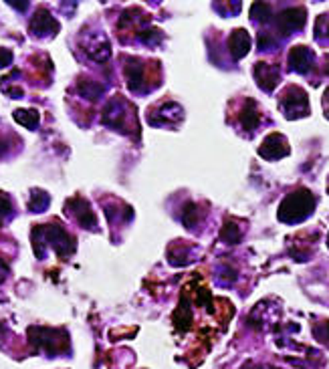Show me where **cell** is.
I'll return each instance as SVG.
<instances>
[{
	"label": "cell",
	"mask_w": 329,
	"mask_h": 369,
	"mask_svg": "<svg viewBox=\"0 0 329 369\" xmlns=\"http://www.w3.org/2000/svg\"><path fill=\"white\" fill-rule=\"evenodd\" d=\"M184 116L182 107L178 103H166L160 109H156L152 116H150V123L154 125H162V123H174V121H180Z\"/></svg>",
	"instance_id": "9a60e30c"
},
{
	"label": "cell",
	"mask_w": 329,
	"mask_h": 369,
	"mask_svg": "<svg viewBox=\"0 0 329 369\" xmlns=\"http://www.w3.org/2000/svg\"><path fill=\"white\" fill-rule=\"evenodd\" d=\"M313 67H315V53L309 46L297 45L289 51V69L299 75H307Z\"/></svg>",
	"instance_id": "ba28073f"
},
{
	"label": "cell",
	"mask_w": 329,
	"mask_h": 369,
	"mask_svg": "<svg viewBox=\"0 0 329 369\" xmlns=\"http://www.w3.org/2000/svg\"><path fill=\"white\" fill-rule=\"evenodd\" d=\"M15 216V202L6 192H0V226Z\"/></svg>",
	"instance_id": "ffe728a7"
},
{
	"label": "cell",
	"mask_w": 329,
	"mask_h": 369,
	"mask_svg": "<svg viewBox=\"0 0 329 369\" xmlns=\"http://www.w3.org/2000/svg\"><path fill=\"white\" fill-rule=\"evenodd\" d=\"M315 210V198L313 194L301 188V190H295L293 194H289L279 206V220L285 224H299L307 220L311 216V212Z\"/></svg>",
	"instance_id": "7a4b0ae2"
},
{
	"label": "cell",
	"mask_w": 329,
	"mask_h": 369,
	"mask_svg": "<svg viewBox=\"0 0 329 369\" xmlns=\"http://www.w3.org/2000/svg\"><path fill=\"white\" fill-rule=\"evenodd\" d=\"M28 341L35 351H43L47 355H61V353L69 351V335L65 329L30 327Z\"/></svg>",
	"instance_id": "3957f363"
},
{
	"label": "cell",
	"mask_w": 329,
	"mask_h": 369,
	"mask_svg": "<svg viewBox=\"0 0 329 369\" xmlns=\"http://www.w3.org/2000/svg\"><path fill=\"white\" fill-rule=\"evenodd\" d=\"M240 234L242 232L238 231V222H226L224 224V228L220 232V236H222V240L224 242H229V244H235L240 240Z\"/></svg>",
	"instance_id": "603a6c76"
},
{
	"label": "cell",
	"mask_w": 329,
	"mask_h": 369,
	"mask_svg": "<svg viewBox=\"0 0 329 369\" xmlns=\"http://www.w3.org/2000/svg\"><path fill=\"white\" fill-rule=\"evenodd\" d=\"M6 277H8V264L4 260H0V282Z\"/></svg>",
	"instance_id": "f1b7e54d"
},
{
	"label": "cell",
	"mask_w": 329,
	"mask_h": 369,
	"mask_svg": "<svg viewBox=\"0 0 329 369\" xmlns=\"http://www.w3.org/2000/svg\"><path fill=\"white\" fill-rule=\"evenodd\" d=\"M315 337H317L321 343H328L329 345V321L328 323H321L319 327H315Z\"/></svg>",
	"instance_id": "484cf974"
},
{
	"label": "cell",
	"mask_w": 329,
	"mask_h": 369,
	"mask_svg": "<svg viewBox=\"0 0 329 369\" xmlns=\"http://www.w3.org/2000/svg\"><path fill=\"white\" fill-rule=\"evenodd\" d=\"M289 154V143L281 134H271L267 136L263 145L259 147V156L265 160H281L283 156Z\"/></svg>",
	"instance_id": "7c38bea8"
},
{
	"label": "cell",
	"mask_w": 329,
	"mask_h": 369,
	"mask_svg": "<svg viewBox=\"0 0 329 369\" xmlns=\"http://www.w3.org/2000/svg\"><path fill=\"white\" fill-rule=\"evenodd\" d=\"M229 51L233 55V59H242L249 51H251V37L244 28H236L233 35L229 37Z\"/></svg>",
	"instance_id": "5bb4252c"
},
{
	"label": "cell",
	"mask_w": 329,
	"mask_h": 369,
	"mask_svg": "<svg viewBox=\"0 0 329 369\" xmlns=\"http://www.w3.org/2000/svg\"><path fill=\"white\" fill-rule=\"evenodd\" d=\"M182 220H184V226H186V228H192V226L198 222V206H196V204H188L186 210H184Z\"/></svg>",
	"instance_id": "cb8c5ba5"
},
{
	"label": "cell",
	"mask_w": 329,
	"mask_h": 369,
	"mask_svg": "<svg viewBox=\"0 0 329 369\" xmlns=\"http://www.w3.org/2000/svg\"><path fill=\"white\" fill-rule=\"evenodd\" d=\"M240 123L249 129V132H255L259 127V109H257V103L253 99H247L244 103V109L240 111Z\"/></svg>",
	"instance_id": "2e32d148"
},
{
	"label": "cell",
	"mask_w": 329,
	"mask_h": 369,
	"mask_svg": "<svg viewBox=\"0 0 329 369\" xmlns=\"http://www.w3.org/2000/svg\"><path fill=\"white\" fill-rule=\"evenodd\" d=\"M12 59H15V57H12V51L2 46V48H0V69L8 67V65L12 63Z\"/></svg>",
	"instance_id": "4316f807"
},
{
	"label": "cell",
	"mask_w": 329,
	"mask_h": 369,
	"mask_svg": "<svg viewBox=\"0 0 329 369\" xmlns=\"http://www.w3.org/2000/svg\"><path fill=\"white\" fill-rule=\"evenodd\" d=\"M10 6H15V8H21V10L28 8V4H26V2H10Z\"/></svg>",
	"instance_id": "4dcf8cb0"
},
{
	"label": "cell",
	"mask_w": 329,
	"mask_h": 369,
	"mask_svg": "<svg viewBox=\"0 0 329 369\" xmlns=\"http://www.w3.org/2000/svg\"><path fill=\"white\" fill-rule=\"evenodd\" d=\"M271 46H275V39L271 37V33H260L259 35V48L260 51H269Z\"/></svg>",
	"instance_id": "d4e9b609"
},
{
	"label": "cell",
	"mask_w": 329,
	"mask_h": 369,
	"mask_svg": "<svg viewBox=\"0 0 329 369\" xmlns=\"http://www.w3.org/2000/svg\"><path fill=\"white\" fill-rule=\"evenodd\" d=\"M67 212L79 222V226H83L85 231H97V218H95L91 206L81 198L75 196L67 202Z\"/></svg>",
	"instance_id": "52a82bcc"
},
{
	"label": "cell",
	"mask_w": 329,
	"mask_h": 369,
	"mask_svg": "<svg viewBox=\"0 0 329 369\" xmlns=\"http://www.w3.org/2000/svg\"><path fill=\"white\" fill-rule=\"evenodd\" d=\"M77 91L81 97H85V99H91L95 101L101 93H103V87L99 85V83H95V81H87V79H83V81H79V85H77Z\"/></svg>",
	"instance_id": "d6986e66"
},
{
	"label": "cell",
	"mask_w": 329,
	"mask_h": 369,
	"mask_svg": "<svg viewBox=\"0 0 329 369\" xmlns=\"http://www.w3.org/2000/svg\"><path fill=\"white\" fill-rule=\"evenodd\" d=\"M255 81L259 83V87L263 91H273L279 81H281V75H279V67L277 65H271L267 61H260L255 65Z\"/></svg>",
	"instance_id": "30bf717a"
},
{
	"label": "cell",
	"mask_w": 329,
	"mask_h": 369,
	"mask_svg": "<svg viewBox=\"0 0 329 369\" xmlns=\"http://www.w3.org/2000/svg\"><path fill=\"white\" fill-rule=\"evenodd\" d=\"M315 39L319 43H323V46H329V12L321 15L315 23Z\"/></svg>",
	"instance_id": "44dd1931"
},
{
	"label": "cell",
	"mask_w": 329,
	"mask_h": 369,
	"mask_svg": "<svg viewBox=\"0 0 329 369\" xmlns=\"http://www.w3.org/2000/svg\"><path fill=\"white\" fill-rule=\"evenodd\" d=\"M47 246H53L55 253L59 256L67 258V256L75 253L77 242H75V238L71 234H67V231L63 226H59L55 222L45 224V226H35L33 228V249H35L37 258L45 256Z\"/></svg>",
	"instance_id": "6da1fadb"
},
{
	"label": "cell",
	"mask_w": 329,
	"mask_h": 369,
	"mask_svg": "<svg viewBox=\"0 0 329 369\" xmlns=\"http://www.w3.org/2000/svg\"><path fill=\"white\" fill-rule=\"evenodd\" d=\"M103 123L121 134H130V127H138L136 109L123 97H114L103 109Z\"/></svg>",
	"instance_id": "277c9868"
},
{
	"label": "cell",
	"mask_w": 329,
	"mask_h": 369,
	"mask_svg": "<svg viewBox=\"0 0 329 369\" xmlns=\"http://www.w3.org/2000/svg\"><path fill=\"white\" fill-rule=\"evenodd\" d=\"M244 369H271V368H260V366H247Z\"/></svg>",
	"instance_id": "1f68e13d"
},
{
	"label": "cell",
	"mask_w": 329,
	"mask_h": 369,
	"mask_svg": "<svg viewBox=\"0 0 329 369\" xmlns=\"http://www.w3.org/2000/svg\"><path fill=\"white\" fill-rule=\"evenodd\" d=\"M81 48L87 53L89 59H94L95 63H105L112 55V46L109 41L105 39L103 33L99 30H89L81 37Z\"/></svg>",
	"instance_id": "8992f818"
},
{
	"label": "cell",
	"mask_w": 329,
	"mask_h": 369,
	"mask_svg": "<svg viewBox=\"0 0 329 369\" xmlns=\"http://www.w3.org/2000/svg\"><path fill=\"white\" fill-rule=\"evenodd\" d=\"M326 73H328V75H329V63H328V67H326Z\"/></svg>",
	"instance_id": "d6a6232c"
},
{
	"label": "cell",
	"mask_w": 329,
	"mask_h": 369,
	"mask_svg": "<svg viewBox=\"0 0 329 369\" xmlns=\"http://www.w3.org/2000/svg\"><path fill=\"white\" fill-rule=\"evenodd\" d=\"M30 33H33L35 37H39V39L55 37V35L59 33V23L55 21V17H53L48 10L41 8V10L35 12V17H33V21H30Z\"/></svg>",
	"instance_id": "9c48e42d"
},
{
	"label": "cell",
	"mask_w": 329,
	"mask_h": 369,
	"mask_svg": "<svg viewBox=\"0 0 329 369\" xmlns=\"http://www.w3.org/2000/svg\"><path fill=\"white\" fill-rule=\"evenodd\" d=\"M10 141H12V139H0V156H6V154H8Z\"/></svg>",
	"instance_id": "83f0119b"
},
{
	"label": "cell",
	"mask_w": 329,
	"mask_h": 369,
	"mask_svg": "<svg viewBox=\"0 0 329 369\" xmlns=\"http://www.w3.org/2000/svg\"><path fill=\"white\" fill-rule=\"evenodd\" d=\"M305 8H289V10H283L281 15L277 17V26H279L283 37H289V35L297 33V30L305 24Z\"/></svg>",
	"instance_id": "8fae6325"
},
{
	"label": "cell",
	"mask_w": 329,
	"mask_h": 369,
	"mask_svg": "<svg viewBox=\"0 0 329 369\" xmlns=\"http://www.w3.org/2000/svg\"><path fill=\"white\" fill-rule=\"evenodd\" d=\"M12 117L19 125H23L26 129H37L41 121V114L37 109H17Z\"/></svg>",
	"instance_id": "e0dca14e"
},
{
	"label": "cell",
	"mask_w": 329,
	"mask_h": 369,
	"mask_svg": "<svg viewBox=\"0 0 329 369\" xmlns=\"http://www.w3.org/2000/svg\"><path fill=\"white\" fill-rule=\"evenodd\" d=\"M323 114H326V117L329 119V89L326 91V95H323Z\"/></svg>",
	"instance_id": "f546056e"
},
{
	"label": "cell",
	"mask_w": 329,
	"mask_h": 369,
	"mask_svg": "<svg viewBox=\"0 0 329 369\" xmlns=\"http://www.w3.org/2000/svg\"><path fill=\"white\" fill-rule=\"evenodd\" d=\"M328 244H329V242H328Z\"/></svg>",
	"instance_id": "836d02e7"
},
{
	"label": "cell",
	"mask_w": 329,
	"mask_h": 369,
	"mask_svg": "<svg viewBox=\"0 0 329 369\" xmlns=\"http://www.w3.org/2000/svg\"><path fill=\"white\" fill-rule=\"evenodd\" d=\"M51 204V196L43 190H30V196H28V210L39 214V212H45Z\"/></svg>",
	"instance_id": "ac0fdd59"
},
{
	"label": "cell",
	"mask_w": 329,
	"mask_h": 369,
	"mask_svg": "<svg viewBox=\"0 0 329 369\" xmlns=\"http://www.w3.org/2000/svg\"><path fill=\"white\" fill-rule=\"evenodd\" d=\"M271 17H273V12H271V6H269L267 2L253 4V8H251V19H253V21L267 23V21H271Z\"/></svg>",
	"instance_id": "7402d4cb"
},
{
	"label": "cell",
	"mask_w": 329,
	"mask_h": 369,
	"mask_svg": "<svg viewBox=\"0 0 329 369\" xmlns=\"http://www.w3.org/2000/svg\"><path fill=\"white\" fill-rule=\"evenodd\" d=\"M281 111L283 116L287 119H299L309 114V97L307 93L297 87V85H291L287 87L281 97Z\"/></svg>",
	"instance_id": "5b68a950"
},
{
	"label": "cell",
	"mask_w": 329,
	"mask_h": 369,
	"mask_svg": "<svg viewBox=\"0 0 329 369\" xmlns=\"http://www.w3.org/2000/svg\"><path fill=\"white\" fill-rule=\"evenodd\" d=\"M125 81L130 91H143L145 83V71L140 59H127L125 61Z\"/></svg>",
	"instance_id": "4fadbf2b"
}]
</instances>
